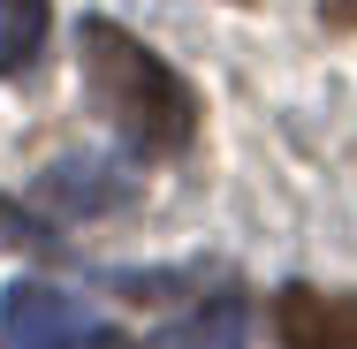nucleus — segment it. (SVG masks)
<instances>
[{
	"instance_id": "obj_1",
	"label": "nucleus",
	"mask_w": 357,
	"mask_h": 349,
	"mask_svg": "<svg viewBox=\"0 0 357 349\" xmlns=\"http://www.w3.org/2000/svg\"><path fill=\"white\" fill-rule=\"evenodd\" d=\"M76 61H84V84H91V107L122 130L130 152L175 160L183 144L198 137V99H190V84L167 69L144 38H130L114 15H84Z\"/></svg>"
},
{
	"instance_id": "obj_2",
	"label": "nucleus",
	"mask_w": 357,
	"mask_h": 349,
	"mask_svg": "<svg viewBox=\"0 0 357 349\" xmlns=\"http://www.w3.org/2000/svg\"><path fill=\"white\" fill-rule=\"evenodd\" d=\"M38 212H54V220H107V212L130 205V167H114L107 152H69V160H54L46 175H38Z\"/></svg>"
},
{
	"instance_id": "obj_3",
	"label": "nucleus",
	"mask_w": 357,
	"mask_h": 349,
	"mask_svg": "<svg viewBox=\"0 0 357 349\" xmlns=\"http://www.w3.org/2000/svg\"><path fill=\"white\" fill-rule=\"evenodd\" d=\"M84 342V311L54 281H15L0 296V349H76Z\"/></svg>"
},
{
	"instance_id": "obj_4",
	"label": "nucleus",
	"mask_w": 357,
	"mask_h": 349,
	"mask_svg": "<svg viewBox=\"0 0 357 349\" xmlns=\"http://www.w3.org/2000/svg\"><path fill=\"white\" fill-rule=\"evenodd\" d=\"M282 349H357V296H319V288H282L274 296Z\"/></svg>"
},
{
	"instance_id": "obj_5",
	"label": "nucleus",
	"mask_w": 357,
	"mask_h": 349,
	"mask_svg": "<svg viewBox=\"0 0 357 349\" xmlns=\"http://www.w3.org/2000/svg\"><path fill=\"white\" fill-rule=\"evenodd\" d=\"M152 349H251V304L243 296H213V304L167 319L152 334Z\"/></svg>"
},
{
	"instance_id": "obj_6",
	"label": "nucleus",
	"mask_w": 357,
	"mask_h": 349,
	"mask_svg": "<svg viewBox=\"0 0 357 349\" xmlns=\"http://www.w3.org/2000/svg\"><path fill=\"white\" fill-rule=\"evenodd\" d=\"M54 0H0V76H23L46 46Z\"/></svg>"
},
{
	"instance_id": "obj_7",
	"label": "nucleus",
	"mask_w": 357,
	"mask_h": 349,
	"mask_svg": "<svg viewBox=\"0 0 357 349\" xmlns=\"http://www.w3.org/2000/svg\"><path fill=\"white\" fill-rule=\"evenodd\" d=\"M0 251H54V228L38 212H23L15 198H0Z\"/></svg>"
},
{
	"instance_id": "obj_8",
	"label": "nucleus",
	"mask_w": 357,
	"mask_h": 349,
	"mask_svg": "<svg viewBox=\"0 0 357 349\" xmlns=\"http://www.w3.org/2000/svg\"><path fill=\"white\" fill-rule=\"evenodd\" d=\"M198 266H183V274H114V288L130 296V304H160V296H175V288H190Z\"/></svg>"
},
{
	"instance_id": "obj_9",
	"label": "nucleus",
	"mask_w": 357,
	"mask_h": 349,
	"mask_svg": "<svg viewBox=\"0 0 357 349\" xmlns=\"http://www.w3.org/2000/svg\"><path fill=\"white\" fill-rule=\"evenodd\" d=\"M319 8H327V23H335V31H350V23H357V0H319Z\"/></svg>"
}]
</instances>
